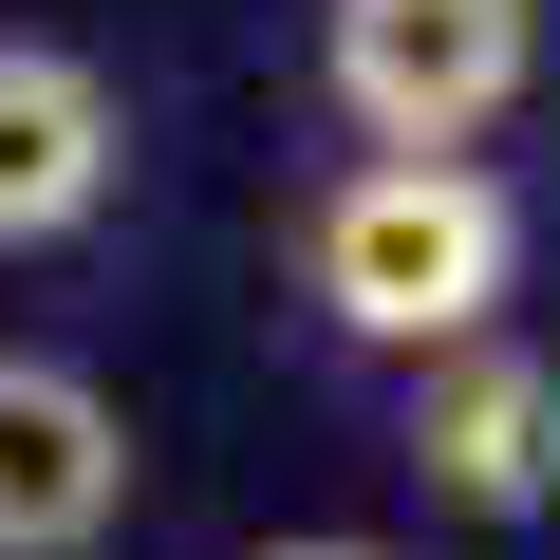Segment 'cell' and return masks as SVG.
Returning <instances> with one entry per match:
<instances>
[{"mask_svg":"<svg viewBox=\"0 0 560 560\" xmlns=\"http://www.w3.org/2000/svg\"><path fill=\"white\" fill-rule=\"evenodd\" d=\"M300 280H318V318L374 337V355H467L504 337V280H523V206L486 168H411V150H355L318 206H300Z\"/></svg>","mask_w":560,"mask_h":560,"instance_id":"1","label":"cell"},{"mask_svg":"<svg viewBox=\"0 0 560 560\" xmlns=\"http://www.w3.org/2000/svg\"><path fill=\"white\" fill-rule=\"evenodd\" d=\"M318 75L374 150L467 168V131L523 113V75H541V0H318Z\"/></svg>","mask_w":560,"mask_h":560,"instance_id":"2","label":"cell"},{"mask_svg":"<svg viewBox=\"0 0 560 560\" xmlns=\"http://www.w3.org/2000/svg\"><path fill=\"white\" fill-rule=\"evenodd\" d=\"M131 523V411L75 355H0V560H94Z\"/></svg>","mask_w":560,"mask_h":560,"instance_id":"3","label":"cell"},{"mask_svg":"<svg viewBox=\"0 0 560 560\" xmlns=\"http://www.w3.org/2000/svg\"><path fill=\"white\" fill-rule=\"evenodd\" d=\"M131 187V113L75 38H0V261L75 243L94 206Z\"/></svg>","mask_w":560,"mask_h":560,"instance_id":"4","label":"cell"},{"mask_svg":"<svg viewBox=\"0 0 560 560\" xmlns=\"http://www.w3.org/2000/svg\"><path fill=\"white\" fill-rule=\"evenodd\" d=\"M411 467H430V504H467V523H523V504L560 486V374H541L523 337H467V355H430V374H411Z\"/></svg>","mask_w":560,"mask_h":560,"instance_id":"5","label":"cell"},{"mask_svg":"<svg viewBox=\"0 0 560 560\" xmlns=\"http://www.w3.org/2000/svg\"><path fill=\"white\" fill-rule=\"evenodd\" d=\"M261 560H393V541H261Z\"/></svg>","mask_w":560,"mask_h":560,"instance_id":"6","label":"cell"}]
</instances>
